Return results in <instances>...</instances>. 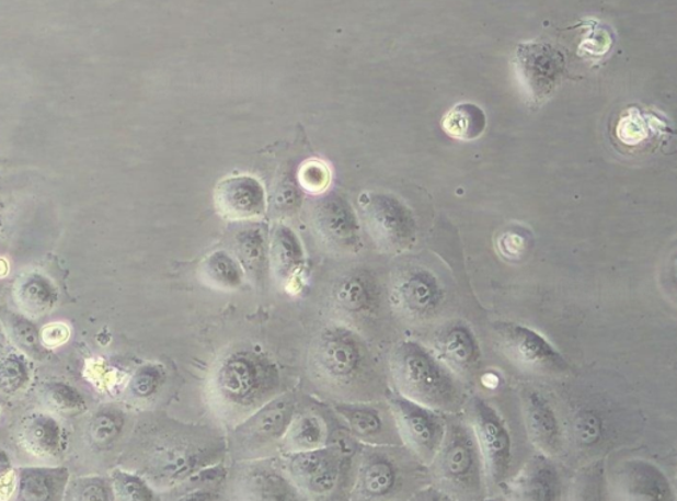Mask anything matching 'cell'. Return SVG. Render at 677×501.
<instances>
[{"label": "cell", "instance_id": "6da1fadb", "mask_svg": "<svg viewBox=\"0 0 677 501\" xmlns=\"http://www.w3.org/2000/svg\"><path fill=\"white\" fill-rule=\"evenodd\" d=\"M279 387L277 364L257 346L241 345L217 362L208 391L223 420L241 422L279 395Z\"/></svg>", "mask_w": 677, "mask_h": 501}, {"label": "cell", "instance_id": "7a4b0ae2", "mask_svg": "<svg viewBox=\"0 0 677 501\" xmlns=\"http://www.w3.org/2000/svg\"><path fill=\"white\" fill-rule=\"evenodd\" d=\"M391 374L398 394L437 412H455L463 394L457 376L413 340L400 343L392 352Z\"/></svg>", "mask_w": 677, "mask_h": 501}, {"label": "cell", "instance_id": "3957f363", "mask_svg": "<svg viewBox=\"0 0 677 501\" xmlns=\"http://www.w3.org/2000/svg\"><path fill=\"white\" fill-rule=\"evenodd\" d=\"M431 465L434 480L447 497L461 500L483 497L484 465L470 425L459 421L447 423L443 445Z\"/></svg>", "mask_w": 677, "mask_h": 501}, {"label": "cell", "instance_id": "277c9868", "mask_svg": "<svg viewBox=\"0 0 677 501\" xmlns=\"http://www.w3.org/2000/svg\"><path fill=\"white\" fill-rule=\"evenodd\" d=\"M311 363L323 380L336 385L351 384L367 368L366 344L348 327H325L312 343Z\"/></svg>", "mask_w": 677, "mask_h": 501}, {"label": "cell", "instance_id": "5b68a950", "mask_svg": "<svg viewBox=\"0 0 677 501\" xmlns=\"http://www.w3.org/2000/svg\"><path fill=\"white\" fill-rule=\"evenodd\" d=\"M296 413V398L291 395H277L262 405L254 413L236 425L232 432L231 448L244 458H259L279 446L287 428ZM238 455V457H239Z\"/></svg>", "mask_w": 677, "mask_h": 501}, {"label": "cell", "instance_id": "8992f818", "mask_svg": "<svg viewBox=\"0 0 677 501\" xmlns=\"http://www.w3.org/2000/svg\"><path fill=\"white\" fill-rule=\"evenodd\" d=\"M359 207L369 236L385 252H404L416 241V220L398 197L367 192L360 196Z\"/></svg>", "mask_w": 677, "mask_h": 501}, {"label": "cell", "instance_id": "52a82bcc", "mask_svg": "<svg viewBox=\"0 0 677 501\" xmlns=\"http://www.w3.org/2000/svg\"><path fill=\"white\" fill-rule=\"evenodd\" d=\"M495 342L510 363L532 375H559L567 371L566 360L554 346L529 327L500 322L494 326Z\"/></svg>", "mask_w": 677, "mask_h": 501}, {"label": "cell", "instance_id": "ba28073f", "mask_svg": "<svg viewBox=\"0 0 677 501\" xmlns=\"http://www.w3.org/2000/svg\"><path fill=\"white\" fill-rule=\"evenodd\" d=\"M469 421L481 449L485 480L493 486L507 479L513 465V440L506 422L494 407L481 397L469 405Z\"/></svg>", "mask_w": 677, "mask_h": 501}, {"label": "cell", "instance_id": "9c48e42d", "mask_svg": "<svg viewBox=\"0 0 677 501\" xmlns=\"http://www.w3.org/2000/svg\"><path fill=\"white\" fill-rule=\"evenodd\" d=\"M388 405L401 441L424 465H431L446 432L443 415L399 394L389 395Z\"/></svg>", "mask_w": 677, "mask_h": 501}, {"label": "cell", "instance_id": "30bf717a", "mask_svg": "<svg viewBox=\"0 0 677 501\" xmlns=\"http://www.w3.org/2000/svg\"><path fill=\"white\" fill-rule=\"evenodd\" d=\"M445 298V287L437 275L423 267L404 270L391 286L393 307L402 318L413 323H426L438 317Z\"/></svg>", "mask_w": 677, "mask_h": 501}, {"label": "cell", "instance_id": "8fae6325", "mask_svg": "<svg viewBox=\"0 0 677 501\" xmlns=\"http://www.w3.org/2000/svg\"><path fill=\"white\" fill-rule=\"evenodd\" d=\"M344 455L338 446L287 454L286 470L292 485L309 497H328L341 480Z\"/></svg>", "mask_w": 677, "mask_h": 501}, {"label": "cell", "instance_id": "7c38bea8", "mask_svg": "<svg viewBox=\"0 0 677 501\" xmlns=\"http://www.w3.org/2000/svg\"><path fill=\"white\" fill-rule=\"evenodd\" d=\"M311 217L319 239L332 252L349 254L362 248L360 224L346 197L329 194L319 198Z\"/></svg>", "mask_w": 677, "mask_h": 501}, {"label": "cell", "instance_id": "4fadbf2b", "mask_svg": "<svg viewBox=\"0 0 677 501\" xmlns=\"http://www.w3.org/2000/svg\"><path fill=\"white\" fill-rule=\"evenodd\" d=\"M517 75L532 104L551 98L562 73L564 55L546 43L521 44L516 54Z\"/></svg>", "mask_w": 677, "mask_h": 501}, {"label": "cell", "instance_id": "5bb4252c", "mask_svg": "<svg viewBox=\"0 0 677 501\" xmlns=\"http://www.w3.org/2000/svg\"><path fill=\"white\" fill-rule=\"evenodd\" d=\"M437 357L452 374L461 378L474 377L482 367V351L474 332L461 322L450 323L434 339Z\"/></svg>", "mask_w": 677, "mask_h": 501}, {"label": "cell", "instance_id": "9a60e30c", "mask_svg": "<svg viewBox=\"0 0 677 501\" xmlns=\"http://www.w3.org/2000/svg\"><path fill=\"white\" fill-rule=\"evenodd\" d=\"M216 209L231 221H249L265 215L266 194L257 179L236 177L222 180L215 192Z\"/></svg>", "mask_w": 677, "mask_h": 501}, {"label": "cell", "instance_id": "2e32d148", "mask_svg": "<svg viewBox=\"0 0 677 501\" xmlns=\"http://www.w3.org/2000/svg\"><path fill=\"white\" fill-rule=\"evenodd\" d=\"M523 414L533 446L546 457L558 455L562 447V429L547 398L539 391H527L523 398Z\"/></svg>", "mask_w": 677, "mask_h": 501}, {"label": "cell", "instance_id": "e0dca14e", "mask_svg": "<svg viewBox=\"0 0 677 501\" xmlns=\"http://www.w3.org/2000/svg\"><path fill=\"white\" fill-rule=\"evenodd\" d=\"M334 306L349 318H367L378 310L380 288L372 275L363 270L344 274L332 288Z\"/></svg>", "mask_w": 677, "mask_h": 501}, {"label": "cell", "instance_id": "ac0fdd59", "mask_svg": "<svg viewBox=\"0 0 677 501\" xmlns=\"http://www.w3.org/2000/svg\"><path fill=\"white\" fill-rule=\"evenodd\" d=\"M400 467L388 454L364 453L355 481V494L362 499L378 500L391 497L400 485Z\"/></svg>", "mask_w": 677, "mask_h": 501}, {"label": "cell", "instance_id": "d6986e66", "mask_svg": "<svg viewBox=\"0 0 677 501\" xmlns=\"http://www.w3.org/2000/svg\"><path fill=\"white\" fill-rule=\"evenodd\" d=\"M617 487L623 497L632 500H668L673 487L659 468L644 460H630L617 472Z\"/></svg>", "mask_w": 677, "mask_h": 501}, {"label": "cell", "instance_id": "ffe728a7", "mask_svg": "<svg viewBox=\"0 0 677 501\" xmlns=\"http://www.w3.org/2000/svg\"><path fill=\"white\" fill-rule=\"evenodd\" d=\"M561 477L558 468L546 455L533 458L517 475L513 483L516 499L527 501H553L561 497Z\"/></svg>", "mask_w": 677, "mask_h": 501}, {"label": "cell", "instance_id": "44dd1931", "mask_svg": "<svg viewBox=\"0 0 677 501\" xmlns=\"http://www.w3.org/2000/svg\"><path fill=\"white\" fill-rule=\"evenodd\" d=\"M305 266V250L299 237L286 225L274 230L269 242V270L279 285H289Z\"/></svg>", "mask_w": 677, "mask_h": 501}, {"label": "cell", "instance_id": "7402d4cb", "mask_svg": "<svg viewBox=\"0 0 677 501\" xmlns=\"http://www.w3.org/2000/svg\"><path fill=\"white\" fill-rule=\"evenodd\" d=\"M236 259L244 269L245 277L257 286L264 285L269 270V242L260 227H248L234 236Z\"/></svg>", "mask_w": 677, "mask_h": 501}, {"label": "cell", "instance_id": "603a6c76", "mask_svg": "<svg viewBox=\"0 0 677 501\" xmlns=\"http://www.w3.org/2000/svg\"><path fill=\"white\" fill-rule=\"evenodd\" d=\"M329 426L321 415L311 412L294 413L279 448L286 454L308 452L329 445Z\"/></svg>", "mask_w": 677, "mask_h": 501}, {"label": "cell", "instance_id": "cb8c5ba5", "mask_svg": "<svg viewBox=\"0 0 677 501\" xmlns=\"http://www.w3.org/2000/svg\"><path fill=\"white\" fill-rule=\"evenodd\" d=\"M241 490L246 499L290 500L296 498V486L272 467L257 465L241 474Z\"/></svg>", "mask_w": 677, "mask_h": 501}, {"label": "cell", "instance_id": "d4e9b609", "mask_svg": "<svg viewBox=\"0 0 677 501\" xmlns=\"http://www.w3.org/2000/svg\"><path fill=\"white\" fill-rule=\"evenodd\" d=\"M334 409L356 439L369 445H380L387 441L388 423L379 409L369 405L346 402L336 403Z\"/></svg>", "mask_w": 677, "mask_h": 501}, {"label": "cell", "instance_id": "484cf974", "mask_svg": "<svg viewBox=\"0 0 677 501\" xmlns=\"http://www.w3.org/2000/svg\"><path fill=\"white\" fill-rule=\"evenodd\" d=\"M67 480L68 472L64 468H23L19 471V499H59Z\"/></svg>", "mask_w": 677, "mask_h": 501}, {"label": "cell", "instance_id": "4316f807", "mask_svg": "<svg viewBox=\"0 0 677 501\" xmlns=\"http://www.w3.org/2000/svg\"><path fill=\"white\" fill-rule=\"evenodd\" d=\"M200 274L207 285L226 292L238 291L246 278L238 259L223 250H217L203 261Z\"/></svg>", "mask_w": 677, "mask_h": 501}, {"label": "cell", "instance_id": "83f0119b", "mask_svg": "<svg viewBox=\"0 0 677 501\" xmlns=\"http://www.w3.org/2000/svg\"><path fill=\"white\" fill-rule=\"evenodd\" d=\"M22 441L31 453L39 457H54L61 448V429L50 417L36 415L25 423Z\"/></svg>", "mask_w": 677, "mask_h": 501}, {"label": "cell", "instance_id": "f1b7e54d", "mask_svg": "<svg viewBox=\"0 0 677 501\" xmlns=\"http://www.w3.org/2000/svg\"><path fill=\"white\" fill-rule=\"evenodd\" d=\"M443 126L444 130L455 139L474 140L485 132L487 117L481 107L464 102L446 113Z\"/></svg>", "mask_w": 677, "mask_h": 501}, {"label": "cell", "instance_id": "f546056e", "mask_svg": "<svg viewBox=\"0 0 677 501\" xmlns=\"http://www.w3.org/2000/svg\"><path fill=\"white\" fill-rule=\"evenodd\" d=\"M18 298L25 311L42 314L54 306L56 295L53 285L35 274L24 280L19 286Z\"/></svg>", "mask_w": 677, "mask_h": 501}, {"label": "cell", "instance_id": "4dcf8cb0", "mask_svg": "<svg viewBox=\"0 0 677 501\" xmlns=\"http://www.w3.org/2000/svg\"><path fill=\"white\" fill-rule=\"evenodd\" d=\"M124 417L118 410H101L93 417L89 426V436L94 446L105 448L112 445L123 432Z\"/></svg>", "mask_w": 677, "mask_h": 501}, {"label": "cell", "instance_id": "1f68e13d", "mask_svg": "<svg viewBox=\"0 0 677 501\" xmlns=\"http://www.w3.org/2000/svg\"><path fill=\"white\" fill-rule=\"evenodd\" d=\"M655 122V115L643 114L639 109H630L619 122L618 137L629 146L641 144L656 128Z\"/></svg>", "mask_w": 677, "mask_h": 501}, {"label": "cell", "instance_id": "d6a6232c", "mask_svg": "<svg viewBox=\"0 0 677 501\" xmlns=\"http://www.w3.org/2000/svg\"><path fill=\"white\" fill-rule=\"evenodd\" d=\"M44 400L59 413H79L87 408L84 398L72 387L62 383L49 384L44 390Z\"/></svg>", "mask_w": 677, "mask_h": 501}, {"label": "cell", "instance_id": "836d02e7", "mask_svg": "<svg viewBox=\"0 0 677 501\" xmlns=\"http://www.w3.org/2000/svg\"><path fill=\"white\" fill-rule=\"evenodd\" d=\"M113 488L118 499L130 501H149L154 499V491L146 483V480L125 471L113 472Z\"/></svg>", "mask_w": 677, "mask_h": 501}, {"label": "cell", "instance_id": "e575fe53", "mask_svg": "<svg viewBox=\"0 0 677 501\" xmlns=\"http://www.w3.org/2000/svg\"><path fill=\"white\" fill-rule=\"evenodd\" d=\"M28 368L23 358L11 355L0 362V391L15 395L28 383Z\"/></svg>", "mask_w": 677, "mask_h": 501}, {"label": "cell", "instance_id": "d590c367", "mask_svg": "<svg viewBox=\"0 0 677 501\" xmlns=\"http://www.w3.org/2000/svg\"><path fill=\"white\" fill-rule=\"evenodd\" d=\"M164 383V371L158 365L147 364L140 367L130 380V391L137 398H150L161 389Z\"/></svg>", "mask_w": 677, "mask_h": 501}, {"label": "cell", "instance_id": "8d00e7d4", "mask_svg": "<svg viewBox=\"0 0 677 501\" xmlns=\"http://www.w3.org/2000/svg\"><path fill=\"white\" fill-rule=\"evenodd\" d=\"M9 326L12 337H14L19 345L23 346L24 350L35 353V355L43 351L39 331H37L35 324H32L28 319L11 314Z\"/></svg>", "mask_w": 677, "mask_h": 501}, {"label": "cell", "instance_id": "74e56055", "mask_svg": "<svg viewBox=\"0 0 677 501\" xmlns=\"http://www.w3.org/2000/svg\"><path fill=\"white\" fill-rule=\"evenodd\" d=\"M300 183L306 191L323 192L330 184V171L328 166L318 160H310L300 169Z\"/></svg>", "mask_w": 677, "mask_h": 501}, {"label": "cell", "instance_id": "f35d334b", "mask_svg": "<svg viewBox=\"0 0 677 501\" xmlns=\"http://www.w3.org/2000/svg\"><path fill=\"white\" fill-rule=\"evenodd\" d=\"M573 428L580 445H594L603 435V422L592 412L580 413Z\"/></svg>", "mask_w": 677, "mask_h": 501}, {"label": "cell", "instance_id": "ab89813d", "mask_svg": "<svg viewBox=\"0 0 677 501\" xmlns=\"http://www.w3.org/2000/svg\"><path fill=\"white\" fill-rule=\"evenodd\" d=\"M76 498L78 500H108L111 492L104 480L99 478L82 479L74 487Z\"/></svg>", "mask_w": 677, "mask_h": 501}, {"label": "cell", "instance_id": "60d3db41", "mask_svg": "<svg viewBox=\"0 0 677 501\" xmlns=\"http://www.w3.org/2000/svg\"><path fill=\"white\" fill-rule=\"evenodd\" d=\"M527 242L524 237L516 234H507L502 237L501 248L502 252L507 255H520L523 250L526 249Z\"/></svg>", "mask_w": 677, "mask_h": 501}, {"label": "cell", "instance_id": "b9f144b4", "mask_svg": "<svg viewBox=\"0 0 677 501\" xmlns=\"http://www.w3.org/2000/svg\"><path fill=\"white\" fill-rule=\"evenodd\" d=\"M53 338H55L53 344L66 342L68 338V330L64 326L47 327V330L44 331L43 335L44 342L49 343Z\"/></svg>", "mask_w": 677, "mask_h": 501}]
</instances>
